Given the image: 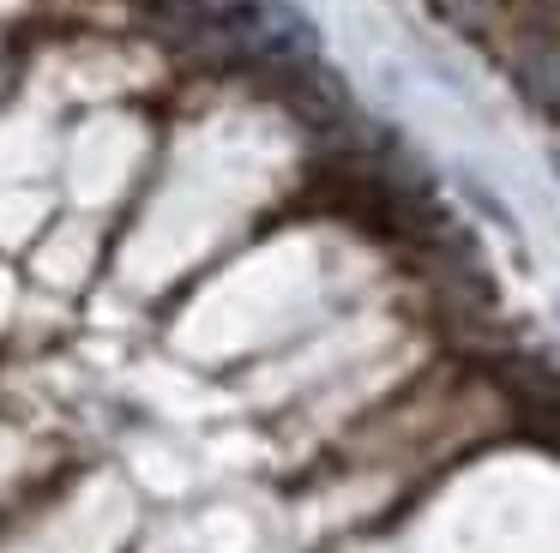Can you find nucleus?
Here are the masks:
<instances>
[]
</instances>
